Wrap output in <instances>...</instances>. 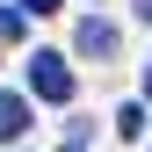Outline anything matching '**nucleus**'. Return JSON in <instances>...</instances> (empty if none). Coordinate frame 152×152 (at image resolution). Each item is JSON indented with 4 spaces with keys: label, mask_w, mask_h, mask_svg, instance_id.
Instances as JSON below:
<instances>
[{
    "label": "nucleus",
    "mask_w": 152,
    "mask_h": 152,
    "mask_svg": "<svg viewBox=\"0 0 152 152\" xmlns=\"http://www.w3.org/2000/svg\"><path fill=\"white\" fill-rule=\"evenodd\" d=\"M29 94H44V102H72V65L58 51H36L29 58Z\"/></svg>",
    "instance_id": "obj_1"
},
{
    "label": "nucleus",
    "mask_w": 152,
    "mask_h": 152,
    "mask_svg": "<svg viewBox=\"0 0 152 152\" xmlns=\"http://www.w3.org/2000/svg\"><path fill=\"white\" fill-rule=\"evenodd\" d=\"M72 44H80L87 58H116V22H102V15H87V22L72 29Z\"/></svg>",
    "instance_id": "obj_2"
},
{
    "label": "nucleus",
    "mask_w": 152,
    "mask_h": 152,
    "mask_svg": "<svg viewBox=\"0 0 152 152\" xmlns=\"http://www.w3.org/2000/svg\"><path fill=\"white\" fill-rule=\"evenodd\" d=\"M22 130H29V102L22 94H0V145H15Z\"/></svg>",
    "instance_id": "obj_3"
},
{
    "label": "nucleus",
    "mask_w": 152,
    "mask_h": 152,
    "mask_svg": "<svg viewBox=\"0 0 152 152\" xmlns=\"http://www.w3.org/2000/svg\"><path fill=\"white\" fill-rule=\"evenodd\" d=\"M116 130H123V138H145V102H123L116 109Z\"/></svg>",
    "instance_id": "obj_4"
},
{
    "label": "nucleus",
    "mask_w": 152,
    "mask_h": 152,
    "mask_svg": "<svg viewBox=\"0 0 152 152\" xmlns=\"http://www.w3.org/2000/svg\"><path fill=\"white\" fill-rule=\"evenodd\" d=\"M22 15L29 7H0V36H22Z\"/></svg>",
    "instance_id": "obj_5"
},
{
    "label": "nucleus",
    "mask_w": 152,
    "mask_h": 152,
    "mask_svg": "<svg viewBox=\"0 0 152 152\" xmlns=\"http://www.w3.org/2000/svg\"><path fill=\"white\" fill-rule=\"evenodd\" d=\"M22 7H29V15H58L65 0H22Z\"/></svg>",
    "instance_id": "obj_6"
},
{
    "label": "nucleus",
    "mask_w": 152,
    "mask_h": 152,
    "mask_svg": "<svg viewBox=\"0 0 152 152\" xmlns=\"http://www.w3.org/2000/svg\"><path fill=\"white\" fill-rule=\"evenodd\" d=\"M138 15H145V22H152V0H138Z\"/></svg>",
    "instance_id": "obj_7"
},
{
    "label": "nucleus",
    "mask_w": 152,
    "mask_h": 152,
    "mask_svg": "<svg viewBox=\"0 0 152 152\" xmlns=\"http://www.w3.org/2000/svg\"><path fill=\"white\" fill-rule=\"evenodd\" d=\"M145 102H152V65H145Z\"/></svg>",
    "instance_id": "obj_8"
}]
</instances>
